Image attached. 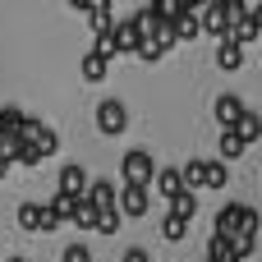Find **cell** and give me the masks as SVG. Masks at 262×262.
<instances>
[{"label":"cell","instance_id":"1","mask_svg":"<svg viewBox=\"0 0 262 262\" xmlns=\"http://www.w3.org/2000/svg\"><path fill=\"white\" fill-rule=\"evenodd\" d=\"M198 18H203V28H207L212 37H221V41H226V32L244 18V0H212V5H203V14H198Z\"/></svg>","mask_w":262,"mask_h":262},{"label":"cell","instance_id":"2","mask_svg":"<svg viewBox=\"0 0 262 262\" xmlns=\"http://www.w3.org/2000/svg\"><path fill=\"white\" fill-rule=\"evenodd\" d=\"M120 175H124V184L152 189V175H157V166H152V152H147V147H134V152H124V161H120Z\"/></svg>","mask_w":262,"mask_h":262},{"label":"cell","instance_id":"3","mask_svg":"<svg viewBox=\"0 0 262 262\" xmlns=\"http://www.w3.org/2000/svg\"><path fill=\"white\" fill-rule=\"evenodd\" d=\"M97 129H101L106 138H115V134H124V129H129V111H124V101H115V97H106V101L97 106Z\"/></svg>","mask_w":262,"mask_h":262},{"label":"cell","instance_id":"4","mask_svg":"<svg viewBox=\"0 0 262 262\" xmlns=\"http://www.w3.org/2000/svg\"><path fill=\"white\" fill-rule=\"evenodd\" d=\"M253 216V207H244V203H226L221 212H216V230L212 235H226V239H235L239 230H244V221Z\"/></svg>","mask_w":262,"mask_h":262},{"label":"cell","instance_id":"5","mask_svg":"<svg viewBox=\"0 0 262 262\" xmlns=\"http://www.w3.org/2000/svg\"><path fill=\"white\" fill-rule=\"evenodd\" d=\"M115 212H120V216H147V189L124 184V189L115 193Z\"/></svg>","mask_w":262,"mask_h":262},{"label":"cell","instance_id":"6","mask_svg":"<svg viewBox=\"0 0 262 262\" xmlns=\"http://www.w3.org/2000/svg\"><path fill=\"white\" fill-rule=\"evenodd\" d=\"M111 32H115V55H120V51H138V46H143V32L134 28V18H115V23H111Z\"/></svg>","mask_w":262,"mask_h":262},{"label":"cell","instance_id":"7","mask_svg":"<svg viewBox=\"0 0 262 262\" xmlns=\"http://www.w3.org/2000/svg\"><path fill=\"white\" fill-rule=\"evenodd\" d=\"M88 180H92V175H88L83 166H74V161H69V166L60 170V193H64V198H83Z\"/></svg>","mask_w":262,"mask_h":262},{"label":"cell","instance_id":"8","mask_svg":"<svg viewBox=\"0 0 262 262\" xmlns=\"http://www.w3.org/2000/svg\"><path fill=\"white\" fill-rule=\"evenodd\" d=\"M152 189H157L166 203H170V198H180V193H184V184H180V166H166V170H157V175H152Z\"/></svg>","mask_w":262,"mask_h":262},{"label":"cell","instance_id":"9","mask_svg":"<svg viewBox=\"0 0 262 262\" xmlns=\"http://www.w3.org/2000/svg\"><path fill=\"white\" fill-rule=\"evenodd\" d=\"M235 134H239L244 147H253V143L262 138V115H258V111H244V115L235 120Z\"/></svg>","mask_w":262,"mask_h":262},{"label":"cell","instance_id":"10","mask_svg":"<svg viewBox=\"0 0 262 262\" xmlns=\"http://www.w3.org/2000/svg\"><path fill=\"white\" fill-rule=\"evenodd\" d=\"M244 111H249L244 97H216V120H221V129H235V120H239Z\"/></svg>","mask_w":262,"mask_h":262},{"label":"cell","instance_id":"11","mask_svg":"<svg viewBox=\"0 0 262 262\" xmlns=\"http://www.w3.org/2000/svg\"><path fill=\"white\" fill-rule=\"evenodd\" d=\"M180 184L193 193V189H207V161L203 157H193L189 166H180Z\"/></svg>","mask_w":262,"mask_h":262},{"label":"cell","instance_id":"12","mask_svg":"<svg viewBox=\"0 0 262 262\" xmlns=\"http://www.w3.org/2000/svg\"><path fill=\"white\" fill-rule=\"evenodd\" d=\"M28 143H32V147H37V157H41V161H46V157H55V152H60V134H55V129H51V124H41V129H37V134H32V138H28Z\"/></svg>","mask_w":262,"mask_h":262},{"label":"cell","instance_id":"13","mask_svg":"<svg viewBox=\"0 0 262 262\" xmlns=\"http://www.w3.org/2000/svg\"><path fill=\"white\" fill-rule=\"evenodd\" d=\"M166 216H175V221H189V226H193V216H198V193H189V189H184L180 198H170V212H166Z\"/></svg>","mask_w":262,"mask_h":262},{"label":"cell","instance_id":"14","mask_svg":"<svg viewBox=\"0 0 262 262\" xmlns=\"http://www.w3.org/2000/svg\"><path fill=\"white\" fill-rule=\"evenodd\" d=\"M203 9H193V14H184V18H175L170 23V32H175V41H193L198 32H203V18H198Z\"/></svg>","mask_w":262,"mask_h":262},{"label":"cell","instance_id":"15","mask_svg":"<svg viewBox=\"0 0 262 262\" xmlns=\"http://www.w3.org/2000/svg\"><path fill=\"white\" fill-rule=\"evenodd\" d=\"M78 69H83V78H88V83H101V78H106V74H111V60H101V55H97V51H88V55H83V64H78Z\"/></svg>","mask_w":262,"mask_h":262},{"label":"cell","instance_id":"16","mask_svg":"<svg viewBox=\"0 0 262 262\" xmlns=\"http://www.w3.org/2000/svg\"><path fill=\"white\" fill-rule=\"evenodd\" d=\"M216 147H221V161H235V157H244V152H249V147L239 143V134H235V129H221V143H216Z\"/></svg>","mask_w":262,"mask_h":262},{"label":"cell","instance_id":"17","mask_svg":"<svg viewBox=\"0 0 262 262\" xmlns=\"http://www.w3.org/2000/svg\"><path fill=\"white\" fill-rule=\"evenodd\" d=\"M161 239H166V244H184V239H189V221L161 216Z\"/></svg>","mask_w":262,"mask_h":262},{"label":"cell","instance_id":"18","mask_svg":"<svg viewBox=\"0 0 262 262\" xmlns=\"http://www.w3.org/2000/svg\"><path fill=\"white\" fill-rule=\"evenodd\" d=\"M216 64H221V69H239V64H244V51L230 46V41H216Z\"/></svg>","mask_w":262,"mask_h":262},{"label":"cell","instance_id":"19","mask_svg":"<svg viewBox=\"0 0 262 262\" xmlns=\"http://www.w3.org/2000/svg\"><path fill=\"white\" fill-rule=\"evenodd\" d=\"M18 226L37 235L41 230V203H18Z\"/></svg>","mask_w":262,"mask_h":262},{"label":"cell","instance_id":"20","mask_svg":"<svg viewBox=\"0 0 262 262\" xmlns=\"http://www.w3.org/2000/svg\"><path fill=\"white\" fill-rule=\"evenodd\" d=\"M18 120H23L18 106H0V138H14L18 134Z\"/></svg>","mask_w":262,"mask_h":262},{"label":"cell","instance_id":"21","mask_svg":"<svg viewBox=\"0 0 262 262\" xmlns=\"http://www.w3.org/2000/svg\"><path fill=\"white\" fill-rule=\"evenodd\" d=\"M46 207H51V212H55V216H60V226H64V221H69V216H74V207H78V198H64V193H55V198H51V203H46Z\"/></svg>","mask_w":262,"mask_h":262},{"label":"cell","instance_id":"22","mask_svg":"<svg viewBox=\"0 0 262 262\" xmlns=\"http://www.w3.org/2000/svg\"><path fill=\"white\" fill-rule=\"evenodd\" d=\"M69 226H78V230H92V226H97V212H92V207H88V203L78 198V207H74V216H69Z\"/></svg>","mask_w":262,"mask_h":262},{"label":"cell","instance_id":"23","mask_svg":"<svg viewBox=\"0 0 262 262\" xmlns=\"http://www.w3.org/2000/svg\"><path fill=\"white\" fill-rule=\"evenodd\" d=\"M230 175H226V161H207V189H226Z\"/></svg>","mask_w":262,"mask_h":262},{"label":"cell","instance_id":"24","mask_svg":"<svg viewBox=\"0 0 262 262\" xmlns=\"http://www.w3.org/2000/svg\"><path fill=\"white\" fill-rule=\"evenodd\" d=\"M120 226H124V216H120V212H97V226H92V230H101V235H115Z\"/></svg>","mask_w":262,"mask_h":262},{"label":"cell","instance_id":"25","mask_svg":"<svg viewBox=\"0 0 262 262\" xmlns=\"http://www.w3.org/2000/svg\"><path fill=\"white\" fill-rule=\"evenodd\" d=\"M64 262H92V249H88V244H78V239H74V244H69V249H64Z\"/></svg>","mask_w":262,"mask_h":262},{"label":"cell","instance_id":"26","mask_svg":"<svg viewBox=\"0 0 262 262\" xmlns=\"http://www.w3.org/2000/svg\"><path fill=\"white\" fill-rule=\"evenodd\" d=\"M134 55H138V60H147V64H152V60H161V55H166V51H161V46H152V41H143V46H138V51H134Z\"/></svg>","mask_w":262,"mask_h":262},{"label":"cell","instance_id":"27","mask_svg":"<svg viewBox=\"0 0 262 262\" xmlns=\"http://www.w3.org/2000/svg\"><path fill=\"white\" fill-rule=\"evenodd\" d=\"M55 226H60V216H55V212L41 203V230H55Z\"/></svg>","mask_w":262,"mask_h":262},{"label":"cell","instance_id":"28","mask_svg":"<svg viewBox=\"0 0 262 262\" xmlns=\"http://www.w3.org/2000/svg\"><path fill=\"white\" fill-rule=\"evenodd\" d=\"M124 262H152L147 249H124Z\"/></svg>","mask_w":262,"mask_h":262},{"label":"cell","instance_id":"29","mask_svg":"<svg viewBox=\"0 0 262 262\" xmlns=\"http://www.w3.org/2000/svg\"><path fill=\"white\" fill-rule=\"evenodd\" d=\"M5 175H9V161H5V157H0V180H5Z\"/></svg>","mask_w":262,"mask_h":262},{"label":"cell","instance_id":"30","mask_svg":"<svg viewBox=\"0 0 262 262\" xmlns=\"http://www.w3.org/2000/svg\"><path fill=\"white\" fill-rule=\"evenodd\" d=\"M5 262H23V258H5Z\"/></svg>","mask_w":262,"mask_h":262},{"label":"cell","instance_id":"31","mask_svg":"<svg viewBox=\"0 0 262 262\" xmlns=\"http://www.w3.org/2000/svg\"><path fill=\"white\" fill-rule=\"evenodd\" d=\"M0 262H5V253H0Z\"/></svg>","mask_w":262,"mask_h":262}]
</instances>
